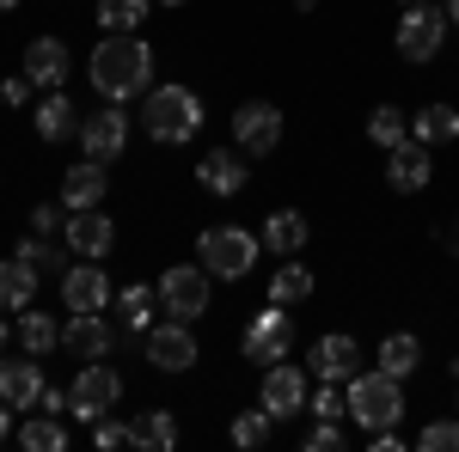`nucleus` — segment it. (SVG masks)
<instances>
[{
    "instance_id": "obj_1",
    "label": "nucleus",
    "mask_w": 459,
    "mask_h": 452,
    "mask_svg": "<svg viewBox=\"0 0 459 452\" xmlns=\"http://www.w3.org/2000/svg\"><path fill=\"white\" fill-rule=\"evenodd\" d=\"M86 73H92V86H99L105 105H129V98H142L147 86H153V49L135 31H105V43L86 62Z\"/></svg>"
},
{
    "instance_id": "obj_2",
    "label": "nucleus",
    "mask_w": 459,
    "mask_h": 452,
    "mask_svg": "<svg viewBox=\"0 0 459 452\" xmlns=\"http://www.w3.org/2000/svg\"><path fill=\"white\" fill-rule=\"evenodd\" d=\"M142 129L160 147H184L203 129V98L190 86H147L142 92Z\"/></svg>"
},
{
    "instance_id": "obj_3",
    "label": "nucleus",
    "mask_w": 459,
    "mask_h": 452,
    "mask_svg": "<svg viewBox=\"0 0 459 452\" xmlns=\"http://www.w3.org/2000/svg\"><path fill=\"white\" fill-rule=\"evenodd\" d=\"M343 404H350V416L361 422V434H374V428H398L404 416V380H392V373H350V391H343Z\"/></svg>"
},
{
    "instance_id": "obj_4",
    "label": "nucleus",
    "mask_w": 459,
    "mask_h": 452,
    "mask_svg": "<svg viewBox=\"0 0 459 452\" xmlns=\"http://www.w3.org/2000/svg\"><path fill=\"white\" fill-rule=\"evenodd\" d=\"M196 263L221 281H246L251 263H257V233H246V226H209L196 239Z\"/></svg>"
},
{
    "instance_id": "obj_5",
    "label": "nucleus",
    "mask_w": 459,
    "mask_h": 452,
    "mask_svg": "<svg viewBox=\"0 0 459 452\" xmlns=\"http://www.w3.org/2000/svg\"><path fill=\"white\" fill-rule=\"evenodd\" d=\"M441 43H447V6L411 0L404 19H398V55H404V62H435Z\"/></svg>"
},
{
    "instance_id": "obj_6",
    "label": "nucleus",
    "mask_w": 459,
    "mask_h": 452,
    "mask_svg": "<svg viewBox=\"0 0 459 452\" xmlns=\"http://www.w3.org/2000/svg\"><path fill=\"white\" fill-rule=\"evenodd\" d=\"M160 312L196 324V318L209 312V269H203V263H172V269L160 276Z\"/></svg>"
},
{
    "instance_id": "obj_7",
    "label": "nucleus",
    "mask_w": 459,
    "mask_h": 452,
    "mask_svg": "<svg viewBox=\"0 0 459 452\" xmlns=\"http://www.w3.org/2000/svg\"><path fill=\"white\" fill-rule=\"evenodd\" d=\"M288 348H294V318H288V306L270 300V312H251L246 337H239V354L264 367V361H288Z\"/></svg>"
},
{
    "instance_id": "obj_8",
    "label": "nucleus",
    "mask_w": 459,
    "mask_h": 452,
    "mask_svg": "<svg viewBox=\"0 0 459 452\" xmlns=\"http://www.w3.org/2000/svg\"><path fill=\"white\" fill-rule=\"evenodd\" d=\"M233 147H239L246 159H270V153L282 147V110L264 105V98L239 105L233 110Z\"/></svg>"
},
{
    "instance_id": "obj_9",
    "label": "nucleus",
    "mask_w": 459,
    "mask_h": 452,
    "mask_svg": "<svg viewBox=\"0 0 459 452\" xmlns=\"http://www.w3.org/2000/svg\"><path fill=\"white\" fill-rule=\"evenodd\" d=\"M117 404H123V380H117V367H105V361H92L68 391V416H80V422L110 416Z\"/></svg>"
},
{
    "instance_id": "obj_10",
    "label": "nucleus",
    "mask_w": 459,
    "mask_h": 452,
    "mask_svg": "<svg viewBox=\"0 0 459 452\" xmlns=\"http://www.w3.org/2000/svg\"><path fill=\"white\" fill-rule=\"evenodd\" d=\"M307 397H313V391H307V373H300L294 361H270V367H264V397H257V404H264L276 422L300 416Z\"/></svg>"
},
{
    "instance_id": "obj_11",
    "label": "nucleus",
    "mask_w": 459,
    "mask_h": 452,
    "mask_svg": "<svg viewBox=\"0 0 459 452\" xmlns=\"http://www.w3.org/2000/svg\"><path fill=\"white\" fill-rule=\"evenodd\" d=\"M80 147H86V159L117 166L123 147H129V116H123V105H105L99 116H86V123H80Z\"/></svg>"
},
{
    "instance_id": "obj_12",
    "label": "nucleus",
    "mask_w": 459,
    "mask_h": 452,
    "mask_svg": "<svg viewBox=\"0 0 459 452\" xmlns=\"http://www.w3.org/2000/svg\"><path fill=\"white\" fill-rule=\"evenodd\" d=\"M429 177H435V159H429V141L404 135L398 147H386V183L398 190V196H417V190H429Z\"/></svg>"
},
{
    "instance_id": "obj_13",
    "label": "nucleus",
    "mask_w": 459,
    "mask_h": 452,
    "mask_svg": "<svg viewBox=\"0 0 459 452\" xmlns=\"http://www.w3.org/2000/svg\"><path fill=\"white\" fill-rule=\"evenodd\" d=\"M147 361H153L160 373H184V367H196V337H190V324H184V318L153 324V330H147Z\"/></svg>"
},
{
    "instance_id": "obj_14",
    "label": "nucleus",
    "mask_w": 459,
    "mask_h": 452,
    "mask_svg": "<svg viewBox=\"0 0 459 452\" xmlns=\"http://www.w3.org/2000/svg\"><path fill=\"white\" fill-rule=\"evenodd\" d=\"M62 306H68V312H105L110 306V281H105V269H99V257L62 269Z\"/></svg>"
},
{
    "instance_id": "obj_15",
    "label": "nucleus",
    "mask_w": 459,
    "mask_h": 452,
    "mask_svg": "<svg viewBox=\"0 0 459 452\" xmlns=\"http://www.w3.org/2000/svg\"><path fill=\"white\" fill-rule=\"evenodd\" d=\"M246 177H251V166H246V153H239V147H214V153L196 159V183L214 190V196H239V190H246Z\"/></svg>"
},
{
    "instance_id": "obj_16",
    "label": "nucleus",
    "mask_w": 459,
    "mask_h": 452,
    "mask_svg": "<svg viewBox=\"0 0 459 452\" xmlns=\"http://www.w3.org/2000/svg\"><path fill=\"white\" fill-rule=\"evenodd\" d=\"M25 80L43 86V92H62V86H68V43H62V37H31V49H25Z\"/></svg>"
},
{
    "instance_id": "obj_17",
    "label": "nucleus",
    "mask_w": 459,
    "mask_h": 452,
    "mask_svg": "<svg viewBox=\"0 0 459 452\" xmlns=\"http://www.w3.org/2000/svg\"><path fill=\"white\" fill-rule=\"evenodd\" d=\"M117 343H123V337H117L99 312H74L68 324H62V348H74L80 361H105Z\"/></svg>"
},
{
    "instance_id": "obj_18",
    "label": "nucleus",
    "mask_w": 459,
    "mask_h": 452,
    "mask_svg": "<svg viewBox=\"0 0 459 452\" xmlns=\"http://www.w3.org/2000/svg\"><path fill=\"white\" fill-rule=\"evenodd\" d=\"M153 318H160V287H142V281H135V287L117 294V337H123V343L147 337Z\"/></svg>"
},
{
    "instance_id": "obj_19",
    "label": "nucleus",
    "mask_w": 459,
    "mask_h": 452,
    "mask_svg": "<svg viewBox=\"0 0 459 452\" xmlns=\"http://www.w3.org/2000/svg\"><path fill=\"white\" fill-rule=\"evenodd\" d=\"M0 397L13 410H31L43 397V354H25V361H0Z\"/></svg>"
},
{
    "instance_id": "obj_20",
    "label": "nucleus",
    "mask_w": 459,
    "mask_h": 452,
    "mask_svg": "<svg viewBox=\"0 0 459 452\" xmlns=\"http://www.w3.org/2000/svg\"><path fill=\"white\" fill-rule=\"evenodd\" d=\"M110 244H117V220L99 209H80L68 214V251H80V257H110Z\"/></svg>"
},
{
    "instance_id": "obj_21",
    "label": "nucleus",
    "mask_w": 459,
    "mask_h": 452,
    "mask_svg": "<svg viewBox=\"0 0 459 452\" xmlns=\"http://www.w3.org/2000/svg\"><path fill=\"white\" fill-rule=\"evenodd\" d=\"M105 190H110V177H105L99 159H86V166H68V172H62V202H68L74 214H80V209H99V202H105Z\"/></svg>"
},
{
    "instance_id": "obj_22",
    "label": "nucleus",
    "mask_w": 459,
    "mask_h": 452,
    "mask_svg": "<svg viewBox=\"0 0 459 452\" xmlns=\"http://www.w3.org/2000/svg\"><path fill=\"white\" fill-rule=\"evenodd\" d=\"M313 373L318 380H350V373H361V348H355V337H318L313 343Z\"/></svg>"
},
{
    "instance_id": "obj_23",
    "label": "nucleus",
    "mask_w": 459,
    "mask_h": 452,
    "mask_svg": "<svg viewBox=\"0 0 459 452\" xmlns=\"http://www.w3.org/2000/svg\"><path fill=\"white\" fill-rule=\"evenodd\" d=\"M37 300V269L25 257H6L0 263V312H25Z\"/></svg>"
},
{
    "instance_id": "obj_24",
    "label": "nucleus",
    "mask_w": 459,
    "mask_h": 452,
    "mask_svg": "<svg viewBox=\"0 0 459 452\" xmlns=\"http://www.w3.org/2000/svg\"><path fill=\"white\" fill-rule=\"evenodd\" d=\"M129 447H142V452H172V447H178L172 410H142V416L129 422Z\"/></svg>"
},
{
    "instance_id": "obj_25",
    "label": "nucleus",
    "mask_w": 459,
    "mask_h": 452,
    "mask_svg": "<svg viewBox=\"0 0 459 452\" xmlns=\"http://www.w3.org/2000/svg\"><path fill=\"white\" fill-rule=\"evenodd\" d=\"M307 214H294V209H276L270 220H264V251H276V257H294L300 244H307Z\"/></svg>"
},
{
    "instance_id": "obj_26",
    "label": "nucleus",
    "mask_w": 459,
    "mask_h": 452,
    "mask_svg": "<svg viewBox=\"0 0 459 452\" xmlns=\"http://www.w3.org/2000/svg\"><path fill=\"white\" fill-rule=\"evenodd\" d=\"M74 129H80V110H74L68 86H62V92H49V98L37 105V135L43 141H68Z\"/></svg>"
},
{
    "instance_id": "obj_27",
    "label": "nucleus",
    "mask_w": 459,
    "mask_h": 452,
    "mask_svg": "<svg viewBox=\"0 0 459 452\" xmlns=\"http://www.w3.org/2000/svg\"><path fill=\"white\" fill-rule=\"evenodd\" d=\"M411 135L429 141V147H441V141H459V110L454 105H423L411 116Z\"/></svg>"
},
{
    "instance_id": "obj_28",
    "label": "nucleus",
    "mask_w": 459,
    "mask_h": 452,
    "mask_svg": "<svg viewBox=\"0 0 459 452\" xmlns=\"http://www.w3.org/2000/svg\"><path fill=\"white\" fill-rule=\"evenodd\" d=\"M19 343H25V354H49V348H62V324L49 312H19Z\"/></svg>"
},
{
    "instance_id": "obj_29",
    "label": "nucleus",
    "mask_w": 459,
    "mask_h": 452,
    "mask_svg": "<svg viewBox=\"0 0 459 452\" xmlns=\"http://www.w3.org/2000/svg\"><path fill=\"white\" fill-rule=\"evenodd\" d=\"M417 361H423V343H417V337H404V330L380 343V373H392V380H411V373H417Z\"/></svg>"
},
{
    "instance_id": "obj_30",
    "label": "nucleus",
    "mask_w": 459,
    "mask_h": 452,
    "mask_svg": "<svg viewBox=\"0 0 459 452\" xmlns=\"http://www.w3.org/2000/svg\"><path fill=\"white\" fill-rule=\"evenodd\" d=\"M270 300H276V306H300V300H313V269H307V263H282V269L270 276Z\"/></svg>"
},
{
    "instance_id": "obj_31",
    "label": "nucleus",
    "mask_w": 459,
    "mask_h": 452,
    "mask_svg": "<svg viewBox=\"0 0 459 452\" xmlns=\"http://www.w3.org/2000/svg\"><path fill=\"white\" fill-rule=\"evenodd\" d=\"M19 447L25 452H68V428L43 410V416H31L25 428H19Z\"/></svg>"
},
{
    "instance_id": "obj_32",
    "label": "nucleus",
    "mask_w": 459,
    "mask_h": 452,
    "mask_svg": "<svg viewBox=\"0 0 459 452\" xmlns=\"http://www.w3.org/2000/svg\"><path fill=\"white\" fill-rule=\"evenodd\" d=\"M147 6H153V0H99V13H92V19H99L105 31H142Z\"/></svg>"
},
{
    "instance_id": "obj_33",
    "label": "nucleus",
    "mask_w": 459,
    "mask_h": 452,
    "mask_svg": "<svg viewBox=\"0 0 459 452\" xmlns=\"http://www.w3.org/2000/svg\"><path fill=\"white\" fill-rule=\"evenodd\" d=\"M411 135V116L398 105H380L374 116H368V141H380V147H398V141Z\"/></svg>"
},
{
    "instance_id": "obj_34",
    "label": "nucleus",
    "mask_w": 459,
    "mask_h": 452,
    "mask_svg": "<svg viewBox=\"0 0 459 452\" xmlns=\"http://www.w3.org/2000/svg\"><path fill=\"white\" fill-rule=\"evenodd\" d=\"M13 257H25L37 276H43V269H68V251H62V244H49V233H37V239H19V251H13Z\"/></svg>"
},
{
    "instance_id": "obj_35",
    "label": "nucleus",
    "mask_w": 459,
    "mask_h": 452,
    "mask_svg": "<svg viewBox=\"0 0 459 452\" xmlns=\"http://www.w3.org/2000/svg\"><path fill=\"white\" fill-rule=\"evenodd\" d=\"M270 428H276V416L257 404V410H246V416H233L227 434H233V447H264V440H270Z\"/></svg>"
},
{
    "instance_id": "obj_36",
    "label": "nucleus",
    "mask_w": 459,
    "mask_h": 452,
    "mask_svg": "<svg viewBox=\"0 0 459 452\" xmlns=\"http://www.w3.org/2000/svg\"><path fill=\"white\" fill-rule=\"evenodd\" d=\"M307 410H313V422H343V416H350V404L337 397V385H331V380H318V391L307 397Z\"/></svg>"
},
{
    "instance_id": "obj_37",
    "label": "nucleus",
    "mask_w": 459,
    "mask_h": 452,
    "mask_svg": "<svg viewBox=\"0 0 459 452\" xmlns=\"http://www.w3.org/2000/svg\"><path fill=\"white\" fill-rule=\"evenodd\" d=\"M417 447L423 452H459V422H429L423 434H417Z\"/></svg>"
},
{
    "instance_id": "obj_38",
    "label": "nucleus",
    "mask_w": 459,
    "mask_h": 452,
    "mask_svg": "<svg viewBox=\"0 0 459 452\" xmlns=\"http://www.w3.org/2000/svg\"><path fill=\"white\" fill-rule=\"evenodd\" d=\"M68 202H43V209H31V233H49V239H56V233H68Z\"/></svg>"
},
{
    "instance_id": "obj_39",
    "label": "nucleus",
    "mask_w": 459,
    "mask_h": 452,
    "mask_svg": "<svg viewBox=\"0 0 459 452\" xmlns=\"http://www.w3.org/2000/svg\"><path fill=\"white\" fill-rule=\"evenodd\" d=\"M343 440H350V434H343L337 422H313V434H307V452H337Z\"/></svg>"
},
{
    "instance_id": "obj_40",
    "label": "nucleus",
    "mask_w": 459,
    "mask_h": 452,
    "mask_svg": "<svg viewBox=\"0 0 459 452\" xmlns=\"http://www.w3.org/2000/svg\"><path fill=\"white\" fill-rule=\"evenodd\" d=\"M92 440H99V447H129V422H110V416H99L92 422Z\"/></svg>"
},
{
    "instance_id": "obj_41",
    "label": "nucleus",
    "mask_w": 459,
    "mask_h": 452,
    "mask_svg": "<svg viewBox=\"0 0 459 452\" xmlns=\"http://www.w3.org/2000/svg\"><path fill=\"white\" fill-rule=\"evenodd\" d=\"M31 80H25V73H13V80H6V86H0V98H6V105H31Z\"/></svg>"
},
{
    "instance_id": "obj_42",
    "label": "nucleus",
    "mask_w": 459,
    "mask_h": 452,
    "mask_svg": "<svg viewBox=\"0 0 459 452\" xmlns=\"http://www.w3.org/2000/svg\"><path fill=\"white\" fill-rule=\"evenodd\" d=\"M37 410H49V416H56V410H68V391H49V385H43V397H37Z\"/></svg>"
},
{
    "instance_id": "obj_43",
    "label": "nucleus",
    "mask_w": 459,
    "mask_h": 452,
    "mask_svg": "<svg viewBox=\"0 0 459 452\" xmlns=\"http://www.w3.org/2000/svg\"><path fill=\"white\" fill-rule=\"evenodd\" d=\"M441 244H454V251H459V220H447V226H441Z\"/></svg>"
},
{
    "instance_id": "obj_44",
    "label": "nucleus",
    "mask_w": 459,
    "mask_h": 452,
    "mask_svg": "<svg viewBox=\"0 0 459 452\" xmlns=\"http://www.w3.org/2000/svg\"><path fill=\"white\" fill-rule=\"evenodd\" d=\"M6 410H13V404L0 397V440H6V428H13V416H6Z\"/></svg>"
},
{
    "instance_id": "obj_45",
    "label": "nucleus",
    "mask_w": 459,
    "mask_h": 452,
    "mask_svg": "<svg viewBox=\"0 0 459 452\" xmlns=\"http://www.w3.org/2000/svg\"><path fill=\"white\" fill-rule=\"evenodd\" d=\"M447 25H459V0H447Z\"/></svg>"
},
{
    "instance_id": "obj_46",
    "label": "nucleus",
    "mask_w": 459,
    "mask_h": 452,
    "mask_svg": "<svg viewBox=\"0 0 459 452\" xmlns=\"http://www.w3.org/2000/svg\"><path fill=\"white\" fill-rule=\"evenodd\" d=\"M0 354H6V318H0Z\"/></svg>"
},
{
    "instance_id": "obj_47",
    "label": "nucleus",
    "mask_w": 459,
    "mask_h": 452,
    "mask_svg": "<svg viewBox=\"0 0 459 452\" xmlns=\"http://www.w3.org/2000/svg\"><path fill=\"white\" fill-rule=\"evenodd\" d=\"M13 6H19V0H0V13H13Z\"/></svg>"
},
{
    "instance_id": "obj_48",
    "label": "nucleus",
    "mask_w": 459,
    "mask_h": 452,
    "mask_svg": "<svg viewBox=\"0 0 459 452\" xmlns=\"http://www.w3.org/2000/svg\"><path fill=\"white\" fill-rule=\"evenodd\" d=\"M160 6H190V0H160Z\"/></svg>"
},
{
    "instance_id": "obj_49",
    "label": "nucleus",
    "mask_w": 459,
    "mask_h": 452,
    "mask_svg": "<svg viewBox=\"0 0 459 452\" xmlns=\"http://www.w3.org/2000/svg\"><path fill=\"white\" fill-rule=\"evenodd\" d=\"M454 373H459V361H454Z\"/></svg>"
},
{
    "instance_id": "obj_50",
    "label": "nucleus",
    "mask_w": 459,
    "mask_h": 452,
    "mask_svg": "<svg viewBox=\"0 0 459 452\" xmlns=\"http://www.w3.org/2000/svg\"><path fill=\"white\" fill-rule=\"evenodd\" d=\"M454 385H459V373H454Z\"/></svg>"
},
{
    "instance_id": "obj_51",
    "label": "nucleus",
    "mask_w": 459,
    "mask_h": 452,
    "mask_svg": "<svg viewBox=\"0 0 459 452\" xmlns=\"http://www.w3.org/2000/svg\"><path fill=\"white\" fill-rule=\"evenodd\" d=\"M404 6H411V0H404Z\"/></svg>"
}]
</instances>
